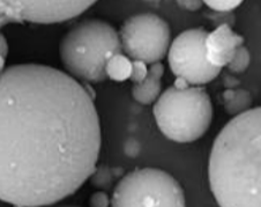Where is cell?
Masks as SVG:
<instances>
[{"label": "cell", "mask_w": 261, "mask_h": 207, "mask_svg": "<svg viewBox=\"0 0 261 207\" xmlns=\"http://www.w3.org/2000/svg\"><path fill=\"white\" fill-rule=\"evenodd\" d=\"M101 145L94 97L79 80L41 64L0 74V200L57 204L89 179Z\"/></svg>", "instance_id": "6da1fadb"}, {"label": "cell", "mask_w": 261, "mask_h": 207, "mask_svg": "<svg viewBox=\"0 0 261 207\" xmlns=\"http://www.w3.org/2000/svg\"><path fill=\"white\" fill-rule=\"evenodd\" d=\"M208 178L220 207H261V107L234 116L220 131Z\"/></svg>", "instance_id": "7a4b0ae2"}, {"label": "cell", "mask_w": 261, "mask_h": 207, "mask_svg": "<svg viewBox=\"0 0 261 207\" xmlns=\"http://www.w3.org/2000/svg\"><path fill=\"white\" fill-rule=\"evenodd\" d=\"M123 53L119 33L103 20L77 23L62 38L59 56L65 70L76 80L102 83L108 79V59Z\"/></svg>", "instance_id": "3957f363"}, {"label": "cell", "mask_w": 261, "mask_h": 207, "mask_svg": "<svg viewBox=\"0 0 261 207\" xmlns=\"http://www.w3.org/2000/svg\"><path fill=\"white\" fill-rule=\"evenodd\" d=\"M153 114L164 137L188 144L200 139L210 128L213 105L203 87L189 86L180 89L172 86L156 100Z\"/></svg>", "instance_id": "277c9868"}, {"label": "cell", "mask_w": 261, "mask_h": 207, "mask_svg": "<svg viewBox=\"0 0 261 207\" xmlns=\"http://www.w3.org/2000/svg\"><path fill=\"white\" fill-rule=\"evenodd\" d=\"M111 207H186V200L181 185L169 172L141 168L120 178Z\"/></svg>", "instance_id": "5b68a950"}, {"label": "cell", "mask_w": 261, "mask_h": 207, "mask_svg": "<svg viewBox=\"0 0 261 207\" xmlns=\"http://www.w3.org/2000/svg\"><path fill=\"white\" fill-rule=\"evenodd\" d=\"M121 47L128 58L147 65L160 63L168 55L171 32L167 21L153 13L128 18L119 30Z\"/></svg>", "instance_id": "8992f818"}, {"label": "cell", "mask_w": 261, "mask_h": 207, "mask_svg": "<svg viewBox=\"0 0 261 207\" xmlns=\"http://www.w3.org/2000/svg\"><path fill=\"white\" fill-rule=\"evenodd\" d=\"M207 30L199 27L180 33L171 42L168 51V63L177 77L189 85L202 86L211 83L220 74L222 68L208 62L204 41Z\"/></svg>", "instance_id": "52a82bcc"}, {"label": "cell", "mask_w": 261, "mask_h": 207, "mask_svg": "<svg viewBox=\"0 0 261 207\" xmlns=\"http://www.w3.org/2000/svg\"><path fill=\"white\" fill-rule=\"evenodd\" d=\"M97 0H0L16 23H60L81 15Z\"/></svg>", "instance_id": "ba28073f"}, {"label": "cell", "mask_w": 261, "mask_h": 207, "mask_svg": "<svg viewBox=\"0 0 261 207\" xmlns=\"http://www.w3.org/2000/svg\"><path fill=\"white\" fill-rule=\"evenodd\" d=\"M244 43V37L234 33L232 27L223 24L208 33L204 41L207 59L216 67L228 66L234 53Z\"/></svg>", "instance_id": "9c48e42d"}, {"label": "cell", "mask_w": 261, "mask_h": 207, "mask_svg": "<svg viewBox=\"0 0 261 207\" xmlns=\"http://www.w3.org/2000/svg\"><path fill=\"white\" fill-rule=\"evenodd\" d=\"M164 66L162 63L151 64L148 68V74L141 83L134 84L132 88L133 98L140 105H151L160 97L162 90V76Z\"/></svg>", "instance_id": "30bf717a"}, {"label": "cell", "mask_w": 261, "mask_h": 207, "mask_svg": "<svg viewBox=\"0 0 261 207\" xmlns=\"http://www.w3.org/2000/svg\"><path fill=\"white\" fill-rule=\"evenodd\" d=\"M224 109L229 115L238 116L251 109L252 96L250 92L241 88L227 89L223 93Z\"/></svg>", "instance_id": "8fae6325"}, {"label": "cell", "mask_w": 261, "mask_h": 207, "mask_svg": "<svg viewBox=\"0 0 261 207\" xmlns=\"http://www.w3.org/2000/svg\"><path fill=\"white\" fill-rule=\"evenodd\" d=\"M106 73L114 81L128 80L132 74V60L123 53L111 56L107 62Z\"/></svg>", "instance_id": "7c38bea8"}, {"label": "cell", "mask_w": 261, "mask_h": 207, "mask_svg": "<svg viewBox=\"0 0 261 207\" xmlns=\"http://www.w3.org/2000/svg\"><path fill=\"white\" fill-rule=\"evenodd\" d=\"M124 176V170L121 168H110L108 166L96 167L89 177L93 187L99 190H108L112 187L115 180Z\"/></svg>", "instance_id": "4fadbf2b"}, {"label": "cell", "mask_w": 261, "mask_h": 207, "mask_svg": "<svg viewBox=\"0 0 261 207\" xmlns=\"http://www.w3.org/2000/svg\"><path fill=\"white\" fill-rule=\"evenodd\" d=\"M251 63V55L247 47L239 46L234 53L232 59L228 64V68L232 73H243L247 70Z\"/></svg>", "instance_id": "5bb4252c"}, {"label": "cell", "mask_w": 261, "mask_h": 207, "mask_svg": "<svg viewBox=\"0 0 261 207\" xmlns=\"http://www.w3.org/2000/svg\"><path fill=\"white\" fill-rule=\"evenodd\" d=\"M204 16H206L210 21H212L213 23L216 24L217 27L223 24L232 27L234 23V15L232 12H220V11L211 10L204 14Z\"/></svg>", "instance_id": "9a60e30c"}, {"label": "cell", "mask_w": 261, "mask_h": 207, "mask_svg": "<svg viewBox=\"0 0 261 207\" xmlns=\"http://www.w3.org/2000/svg\"><path fill=\"white\" fill-rule=\"evenodd\" d=\"M243 2L244 0H202L204 5H207L211 10L220 12H232Z\"/></svg>", "instance_id": "2e32d148"}, {"label": "cell", "mask_w": 261, "mask_h": 207, "mask_svg": "<svg viewBox=\"0 0 261 207\" xmlns=\"http://www.w3.org/2000/svg\"><path fill=\"white\" fill-rule=\"evenodd\" d=\"M148 74L147 64L141 60H132V74L129 80H132L134 84H139L145 79Z\"/></svg>", "instance_id": "e0dca14e"}, {"label": "cell", "mask_w": 261, "mask_h": 207, "mask_svg": "<svg viewBox=\"0 0 261 207\" xmlns=\"http://www.w3.org/2000/svg\"><path fill=\"white\" fill-rule=\"evenodd\" d=\"M110 205V198H109L108 193L106 191H102V190L94 192L89 199L90 207H109Z\"/></svg>", "instance_id": "ac0fdd59"}, {"label": "cell", "mask_w": 261, "mask_h": 207, "mask_svg": "<svg viewBox=\"0 0 261 207\" xmlns=\"http://www.w3.org/2000/svg\"><path fill=\"white\" fill-rule=\"evenodd\" d=\"M178 6L189 12H195L202 7V0H176Z\"/></svg>", "instance_id": "d6986e66"}, {"label": "cell", "mask_w": 261, "mask_h": 207, "mask_svg": "<svg viewBox=\"0 0 261 207\" xmlns=\"http://www.w3.org/2000/svg\"><path fill=\"white\" fill-rule=\"evenodd\" d=\"M10 23H14L12 20L10 19H3L0 20V30H2L3 27H5V25L10 24ZM0 55L3 56V57H7L8 55V43L6 41V37L3 35L2 32H0Z\"/></svg>", "instance_id": "ffe728a7"}, {"label": "cell", "mask_w": 261, "mask_h": 207, "mask_svg": "<svg viewBox=\"0 0 261 207\" xmlns=\"http://www.w3.org/2000/svg\"><path fill=\"white\" fill-rule=\"evenodd\" d=\"M140 152V145L138 144L136 140H128L125 145V153L130 158L137 157V155Z\"/></svg>", "instance_id": "44dd1931"}, {"label": "cell", "mask_w": 261, "mask_h": 207, "mask_svg": "<svg viewBox=\"0 0 261 207\" xmlns=\"http://www.w3.org/2000/svg\"><path fill=\"white\" fill-rule=\"evenodd\" d=\"M238 85H239V81L234 76L228 75V76L224 77V87H227L228 89L237 88Z\"/></svg>", "instance_id": "7402d4cb"}, {"label": "cell", "mask_w": 261, "mask_h": 207, "mask_svg": "<svg viewBox=\"0 0 261 207\" xmlns=\"http://www.w3.org/2000/svg\"><path fill=\"white\" fill-rule=\"evenodd\" d=\"M5 70V57L0 55V74Z\"/></svg>", "instance_id": "603a6c76"}, {"label": "cell", "mask_w": 261, "mask_h": 207, "mask_svg": "<svg viewBox=\"0 0 261 207\" xmlns=\"http://www.w3.org/2000/svg\"><path fill=\"white\" fill-rule=\"evenodd\" d=\"M143 2L149 3V4H155V3H159V2H161V0H143Z\"/></svg>", "instance_id": "cb8c5ba5"}, {"label": "cell", "mask_w": 261, "mask_h": 207, "mask_svg": "<svg viewBox=\"0 0 261 207\" xmlns=\"http://www.w3.org/2000/svg\"><path fill=\"white\" fill-rule=\"evenodd\" d=\"M64 207H73V206H64Z\"/></svg>", "instance_id": "d4e9b609"}, {"label": "cell", "mask_w": 261, "mask_h": 207, "mask_svg": "<svg viewBox=\"0 0 261 207\" xmlns=\"http://www.w3.org/2000/svg\"><path fill=\"white\" fill-rule=\"evenodd\" d=\"M14 207H22V206H14Z\"/></svg>", "instance_id": "484cf974"}]
</instances>
